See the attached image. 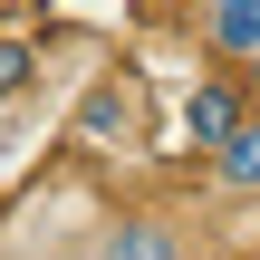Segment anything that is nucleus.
<instances>
[{
    "instance_id": "obj_2",
    "label": "nucleus",
    "mask_w": 260,
    "mask_h": 260,
    "mask_svg": "<svg viewBox=\"0 0 260 260\" xmlns=\"http://www.w3.org/2000/svg\"><path fill=\"white\" fill-rule=\"evenodd\" d=\"M203 48L232 58V68H251L260 58V0H203Z\"/></svg>"
},
{
    "instance_id": "obj_1",
    "label": "nucleus",
    "mask_w": 260,
    "mask_h": 260,
    "mask_svg": "<svg viewBox=\"0 0 260 260\" xmlns=\"http://www.w3.org/2000/svg\"><path fill=\"white\" fill-rule=\"evenodd\" d=\"M96 260H193V241L174 222H154V212H125V222L96 232Z\"/></svg>"
},
{
    "instance_id": "obj_5",
    "label": "nucleus",
    "mask_w": 260,
    "mask_h": 260,
    "mask_svg": "<svg viewBox=\"0 0 260 260\" xmlns=\"http://www.w3.org/2000/svg\"><path fill=\"white\" fill-rule=\"evenodd\" d=\"M125 125H135V96H125V87H96V96L77 106V135H87V145H106V135H125Z\"/></svg>"
},
{
    "instance_id": "obj_3",
    "label": "nucleus",
    "mask_w": 260,
    "mask_h": 260,
    "mask_svg": "<svg viewBox=\"0 0 260 260\" xmlns=\"http://www.w3.org/2000/svg\"><path fill=\"white\" fill-rule=\"evenodd\" d=\"M212 183H222V193H241V203H260V106L212 145Z\"/></svg>"
},
{
    "instance_id": "obj_4",
    "label": "nucleus",
    "mask_w": 260,
    "mask_h": 260,
    "mask_svg": "<svg viewBox=\"0 0 260 260\" xmlns=\"http://www.w3.org/2000/svg\"><path fill=\"white\" fill-rule=\"evenodd\" d=\"M241 116H251V106H241V96H232L222 77H212V87H193V106H183V125H193V145H203V154H212V145H222V135L241 125Z\"/></svg>"
},
{
    "instance_id": "obj_7",
    "label": "nucleus",
    "mask_w": 260,
    "mask_h": 260,
    "mask_svg": "<svg viewBox=\"0 0 260 260\" xmlns=\"http://www.w3.org/2000/svg\"><path fill=\"white\" fill-rule=\"evenodd\" d=\"M251 87H260V58H251Z\"/></svg>"
},
{
    "instance_id": "obj_6",
    "label": "nucleus",
    "mask_w": 260,
    "mask_h": 260,
    "mask_svg": "<svg viewBox=\"0 0 260 260\" xmlns=\"http://www.w3.org/2000/svg\"><path fill=\"white\" fill-rule=\"evenodd\" d=\"M19 77H29V48H19V39H0V106L19 96Z\"/></svg>"
}]
</instances>
